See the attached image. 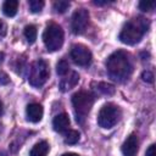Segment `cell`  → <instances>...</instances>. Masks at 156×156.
Masks as SVG:
<instances>
[{
	"instance_id": "6",
	"label": "cell",
	"mask_w": 156,
	"mask_h": 156,
	"mask_svg": "<svg viewBox=\"0 0 156 156\" xmlns=\"http://www.w3.org/2000/svg\"><path fill=\"white\" fill-rule=\"evenodd\" d=\"M49 76H50L49 65L44 60H37L30 65L28 82L34 88H40L41 85L45 84Z\"/></svg>"
},
{
	"instance_id": "27",
	"label": "cell",
	"mask_w": 156,
	"mask_h": 156,
	"mask_svg": "<svg viewBox=\"0 0 156 156\" xmlns=\"http://www.w3.org/2000/svg\"><path fill=\"white\" fill-rule=\"evenodd\" d=\"M61 156H79V155L78 154H74V152H66V154H63Z\"/></svg>"
},
{
	"instance_id": "28",
	"label": "cell",
	"mask_w": 156,
	"mask_h": 156,
	"mask_svg": "<svg viewBox=\"0 0 156 156\" xmlns=\"http://www.w3.org/2000/svg\"><path fill=\"white\" fill-rule=\"evenodd\" d=\"M2 112H4V107H2V102H1V100H0V116L2 115Z\"/></svg>"
},
{
	"instance_id": "12",
	"label": "cell",
	"mask_w": 156,
	"mask_h": 156,
	"mask_svg": "<svg viewBox=\"0 0 156 156\" xmlns=\"http://www.w3.org/2000/svg\"><path fill=\"white\" fill-rule=\"evenodd\" d=\"M69 117L67 113H60L57 116H55L54 121H52V127L56 132L58 133H62V132H66L69 127Z\"/></svg>"
},
{
	"instance_id": "2",
	"label": "cell",
	"mask_w": 156,
	"mask_h": 156,
	"mask_svg": "<svg viewBox=\"0 0 156 156\" xmlns=\"http://www.w3.org/2000/svg\"><path fill=\"white\" fill-rule=\"evenodd\" d=\"M147 29H149V21L146 18L143 17L134 18L132 21H128L123 26L119 33V40L127 45H135L141 40V38L147 32Z\"/></svg>"
},
{
	"instance_id": "9",
	"label": "cell",
	"mask_w": 156,
	"mask_h": 156,
	"mask_svg": "<svg viewBox=\"0 0 156 156\" xmlns=\"http://www.w3.org/2000/svg\"><path fill=\"white\" fill-rule=\"evenodd\" d=\"M139 149V139L135 134H130L122 145L123 156H135Z\"/></svg>"
},
{
	"instance_id": "26",
	"label": "cell",
	"mask_w": 156,
	"mask_h": 156,
	"mask_svg": "<svg viewBox=\"0 0 156 156\" xmlns=\"http://www.w3.org/2000/svg\"><path fill=\"white\" fill-rule=\"evenodd\" d=\"M108 2H111V1H107V0H105V1H98V0H95V1H94V5L101 6V5H106V4H108Z\"/></svg>"
},
{
	"instance_id": "20",
	"label": "cell",
	"mask_w": 156,
	"mask_h": 156,
	"mask_svg": "<svg viewBox=\"0 0 156 156\" xmlns=\"http://www.w3.org/2000/svg\"><path fill=\"white\" fill-rule=\"evenodd\" d=\"M28 5H29V10H30V12H33V13H38V12H40V11L43 10V7H44L45 4H44L43 0H29Z\"/></svg>"
},
{
	"instance_id": "4",
	"label": "cell",
	"mask_w": 156,
	"mask_h": 156,
	"mask_svg": "<svg viewBox=\"0 0 156 156\" xmlns=\"http://www.w3.org/2000/svg\"><path fill=\"white\" fill-rule=\"evenodd\" d=\"M65 39L63 29L57 23H49L43 33V41L48 51H57L62 48Z\"/></svg>"
},
{
	"instance_id": "15",
	"label": "cell",
	"mask_w": 156,
	"mask_h": 156,
	"mask_svg": "<svg viewBox=\"0 0 156 156\" xmlns=\"http://www.w3.org/2000/svg\"><path fill=\"white\" fill-rule=\"evenodd\" d=\"M100 94H104V95H113L116 89L112 84L110 83H106V82H99L96 84V88H95Z\"/></svg>"
},
{
	"instance_id": "23",
	"label": "cell",
	"mask_w": 156,
	"mask_h": 156,
	"mask_svg": "<svg viewBox=\"0 0 156 156\" xmlns=\"http://www.w3.org/2000/svg\"><path fill=\"white\" fill-rule=\"evenodd\" d=\"M9 82H10V78H9L7 73L4 72L2 69H0V85H6V84H9Z\"/></svg>"
},
{
	"instance_id": "24",
	"label": "cell",
	"mask_w": 156,
	"mask_h": 156,
	"mask_svg": "<svg viewBox=\"0 0 156 156\" xmlns=\"http://www.w3.org/2000/svg\"><path fill=\"white\" fill-rule=\"evenodd\" d=\"M5 35H6V24H5L2 21H0V40H1Z\"/></svg>"
},
{
	"instance_id": "11",
	"label": "cell",
	"mask_w": 156,
	"mask_h": 156,
	"mask_svg": "<svg viewBox=\"0 0 156 156\" xmlns=\"http://www.w3.org/2000/svg\"><path fill=\"white\" fill-rule=\"evenodd\" d=\"M26 113H27V119L33 122V123H38L41 118H43V113H44V110H43V106L40 104H29L26 108Z\"/></svg>"
},
{
	"instance_id": "17",
	"label": "cell",
	"mask_w": 156,
	"mask_h": 156,
	"mask_svg": "<svg viewBox=\"0 0 156 156\" xmlns=\"http://www.w3.org/2000/svg\"><path fill=\"white\" fill-rule=\"evenodd\" d=\"M79 140V133L77 130H68L65 135V143L66 144H69V145H73V144H77Z\"/></svg>"
},
{
	"instance_id": "1",
	"label": "cell",
	"mask_w": 156,
	"mask_h": 156,
	"mask_svg": "<svg viewBox=\"0 0 156 156\" xmlns=\"http://www.w3.org/2000/svg\"><path fill=\"white\" fill-rule=\"evenodd\" d=\"M106 69L108 76L116 82L127 80L133 72L132 56L124 50H117L106 60Z\"/></svg>"
},
{
	"instance_id": "25",
	"label": "cell",
	"mask_w": 156,
	"mask_h": 156,
	"mask_svg": "<svg viewBox=\"0 0 156 156\" xmlns=\"http://www.w3.org/2000/svg\"><path fill=\"white\" fill-rule=\"evenodd\" d=\"M146 156H156V151H155V144H151L149 146V149L146 150Z\"/></svg>"
},
{
	"instance_id": "10",
	"label": "cell",
	"mask_w": 156,
	"mask_h": 156,
	"mask_svg": "<svg viewBox=\"0 0 156 156\" xmlns=\"http://www.w3.org/2000/svg\"><path fill=\"white\" fill-rule=\"evenodd\" d=\"M78 82H79V74L77 72H74V71H71L66 76H63V78L60 80V84H58L60 90L63 91V93L68 91L72 88H74Z\"/></svg>"
},
{
	"instance_id": "14",
	"label": "cell",
	"mask_w": 156,
	"mask_h": 156,
	"mask_svg": "<svg viewBox=\"0 0 156 156\" xmlns=\"http://www.w3.org/2000/svg\"><path fill=\"white\" fill-rule=\"evenodd\" d=\"M18 10V1L17 0H6L2 5V11L7 17L16 16Z\"/></svg>"
},
{
	"instance_id": "3",
	"label": "cell",
	"mask_w": 156,
	"mask_h": 156,
	"mask_svg": "<svg viewBox=\"0 0 156 156\" xmlns=\"http://www.w3.org/2000/svg\"><path fill=\"white\" fill-rule=\"evenodd\" d=\"M94 100H95L94 95L87 90H80L72 95V105H73L76 119L78 123H80V124L84 123L87 116L89 115V112L93 107Z\"/></svg>"
},
{
	"instance_id": "16",
	"label": "cell",
	"mask_w": 156,
	"mask_h": 156,
	"mask_svg": "<svg viewBox=\"0 0 156 156\" xmlns=\"http://www.w3.org/2000/svg\"><path fill=\"white\" fill-rule=\"evenodd\" d=\"M23 33H24V37H26V39L29 44L35 41V39H37V28H35V26H33V24L26 26Z\"/></svg>"
},
{
	"instance_id": "7",
	"label": "cell",
	"mask_w": 156,
	"mask_h": 156,
	"mask_svg": "<svg viewBox=\"0 0 156 156\" xmlns=\"http://www.w3.org/2000/svg\"><path fill=\"white\" fill-rule=\"evenodd\" d=\"M71 58L78 66H89L91 62V52L83 44H74L71 48Z\"/></svg>"
},
{
	"instance_id": "8",
	"label": "cell",
	"mask_w": 156,
	"mask_h": 156,
	"mask_svg": "<svg viewBox=\"0 0 156 156\" xmlns=\"http://www.w3.org/2000/svg\"><path fill=\"white\" fill-rule=\"evenodd\" d=\"M89 23V12L85 9H78L74 11L71 22V29L74 34H83Z\"/></svg>"
},
{
	"instance_id": "21",
	"label": "cell",
	"mask_w": 156,
	"mask_h": 156,
	"mask_svg": "<svg viewBox=\"0 0 156 156\" xmlns=\"http://www.w3.org/2000/svg\"><path fill=\"white\" fill-rule=\"evenodd\" d=\"M155 5H156L155 1H140L139 2V9L141 11H145V12L146 11H152Z\"/></svg>"
},
{
	"instance_id": "5",
	"label": "cell",
	"mask_w": 156,
	"mask_h": 156,
	"mask_svg": "<svg viewBox=\"0 0 156 156\" xmlns=\"http://www.w3.org/2000/svg\"><path fill=\"white\" fill-rule=\"evenodd\" d=\"M121 116H122V111H121L119 106H117L116 104H112V102H107L99 111L98 124L101 128L110 129L121 119Z\"/></svg>"
},
{
	"instance_id": "13",
	"label": "cell",
	"mask_w": 156,
	"mask_h": 156,
	"mask_svg": "<svg viewBox=\"0 0 156 156\" xmlns=\"http://www.w3.org/2000/svg\"><path fill=\"white\" fill-rule=\"evenodd\" d=\"M49 149H50V146L45 140L39 141L32 147L29 156H46L49 152Z\"/></svg>"
},
{
	"instance_id": "22",
	"label": "cell",
	"mask_w": 156,
	"mask_h": 156,
	"mask_svg": "<svg viewBox=\"0 0 156 156\" xmlns=\"http://www.w3.org/2000/svg\"><path fill=\"white\" fill-rule=\"evenodd\" d=\"M141 78H143V80L146 82V83H154V73L150 72V71H145V72H143Z\"/></svg>"
},
{
	"instance_id": "18",
	"label": "cell",
	"mask_w": 156,
	"mask_h": 156,
	"mask_svg": "<svg viewBox=\"0 0 156 156\" xmlns=\"http://www.w3.org/2000/svg\"><path fill=\"white\" fill-rule=\"evenodd\" d=\"M56 72L58 76H66L68 72H69V65L66 60H60L56 65Z\"/></svg>"
},
{
	"instance_id": "19",
	"label": "cell",
	"mask_w": 156,
	"mask_h": 156,
	"mask_svg": "<svg viewBox=\"0 0 156 156\" xmlns=\"http://www.w3.org/2000/svg\"><path fill=\"white\" fill-rule=\"evenodd\" d=\"M69 7V1L67 0H57L54 2V10L57 12V13H63L68 10Z\"/></svg>"
}]
</instances>
